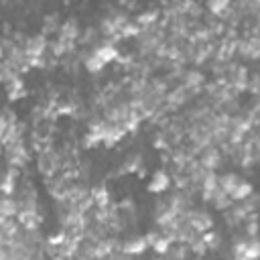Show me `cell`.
Returning a JSON list of instances; mask_svg holds the SVG:
<instances>
[{
	"label": "cell",
	"mask_w": 260,
	"mask_h": 260,
	"mask_svg": "<svg viewBox=\"0 0 260 260\" xmlns=\"http://www.w3.org/2000/svg\"><path fill=\"white\" fill-rule=\"evenodd\" d=\"M160 236H162V232H158V230H150V232H146V234H144V240H146L148 248H152V246L158 242Z\"/></svg>",
	"instance_id": "27"
},
{
	"label": "cell",
	"mask_w": 260,
	"mask_h": 260,
	"mask_svg": "<svg viewBox=\"0 0 260 260\" xmlns=\"http://www.w3.org/2000/svg\"><path fill=\"white\" fill-rule=\"evenodd\" d=\"M79 32H81V28H79L77 18H67V20L61 24V28H59V37H57V39L67 41V43H75V41L79 39Z\"/></svg>",
	"instance_id": "9"
},
{
	"label": "cell",
	"mask_w": 260,
	"mask_h": 260,
	"mask_svg": "<svg viewBox=\"0 0 260 260\" xmlns=\"http://www.w3.org/2000/svg\"><path fill=\"white\" fill-rule=\"evenodd\" d=\"M22 47H24V53L28 55V59H39V57H45V51L49 49V43H47V37L41 32V35H35V37H26Z\"/></svg>",
	"instance_id": "3"
},
{
	"label": "cell",
	"mask_w": 260,
	"mask_h": 260,
	"mask_svg": "<svg viewBox=\"0 0 260 260\" xmlns=\"http://www.w3.org/2000/svg\"><path fill=\"white\" fill-rule=\"evenodd\" d=\"M171 175L165 171V169H158V171H154L152 175H150V181H148V185H146V191L148 193H152V195H162V193H167V189L171 187Z\"/></svg>",
	"instance_id": "4"
},
{
	"label": "cell",
	"mask_w": 260,
	"mask_h": 260,
	"mask_svg": "<svg viewBox=\"0 0 260 260\" xmlns=\"http://www.w3.org/2000/svg\"><path fill=\"white\" fill-rule=\"evenodd\" d=\"M158 18H160V12L156 10V8H150V10H142L138 16H136V24L144 30V28H150V26H154L156 22H158Z\"/></svg>",
	"instance_id": "13"
},
{
	"label": "cell",
	"mask_w": 260,
	"mask_h": 260,
	"mask_svg": "<svg viewBox=\"0 0 260 260\" xmlns=\"http://www.w3.org/2000/svg\"><path fill=\"white\" fill-rule=\"evenodd\" d=\"M18 169L16 167H6V173H4V181H2V193L4 195H16L18 191Z\"/></svg>",
	"instance_id": "10"
},
{
	"label": "cell",
	"mask_w": 260,
	"mask_h": 260,
	"mask_svg": "<svg viewBox=\"0 0 260 260\" xmlns=\"http://www.w3.org/2000/svg\"><path fill=\"white\" fill-rule=\"evenodd\" d=\"M0 211H2V217H16L18 215V199H16V195H4L2 203H0Z\"/></svg>",
	"instance_id": "17"
},
{
	"label": "cell",
	"mask_w": 260,
	"mask_h": 260,
	"mask_svg": "<svg viewBox=\"0 0 260 260\" xmlns=\"http://www.w3.org/2000/svg\"><path fill=\"white\" fill-rule=\"evenodd\" d=\"M173 244H175V242H173V238H169V236H165V234H162V236L158 238V242L152 246V250H154L158 256H167V252L173 248Z\"/></svg>",
	"instance_id": "24"
},
{
	"label": "cell",
	"mask_w": 260,
	"mask_h": 260,
	"mask_svg": "<svg viewBox=\"0 0 260 260\" xmlns=\"http://www.w3.org/2000/svg\"><path fill=\"white\" fill-rule=\"evenodd\" d=\"M18 124V118H16V114L6 106L4 108V112H2V130H6V128H12V126H16Z\"/></svg>",
	"instance_id": "25"
},
{
	"label": "cell",
	"mask_w": 260,
	"mask_h": 260,
	"mask_svg": "<svg viewBox=\"0 0 260 260\" xmlns=\"http://www.w3.org/2000/svg\"><path fill=\"white\" fill-rule=\"evenodd\" d=\"M6 85V91H8V98H10V102H14V100H20L24 93H26V89H24V81H22V77L18 75V77H14V79H10L8 83H4Z\"/></svg>",
	"instance_id": "16"
},
{
	"label": "cell",
	"mask_w": 260,
	"mask_h": 260,
	"mask_svg": "<svg viewBox=\"0 0 260 260\" xmlns=\"http://www.w3.org/2000/svg\"><path fill=\"white\" fill-rule=\"evenodd\" d=\"M104 67H106V63H104L102 59H98L93 53H89V55L83 57V69H85L87 73H102Z\"/></svg>",
	"instance_id": "19"
},
{
	"label": "cell",
	"mask_w": 260,
	"mask_h": 260,
	"mask_svg": "<svg viewBox=\"0 0 260 260\" xmlns=\"http://www.w3.org/2000/svg\"><path fill=\"white\" fill-rule=\"evenodd\" d=\"M201 238H203L207 250H219V248H221V234H219V232L209 230V232H205Z\"/></svg>",
	"instance_id": "21"
},
{
	"label": "cell",
	"mask_w": 260,
	"mask_h": 260,
	"mask_svg": "<svg viewBox=\"0 0 260 260\" xmlns=\"http://www.w3.org/2000/svg\"><path fill=\"white\" fill-rule=\"evenodd\" d=\"M61 169V156L51 150V148H43L37 154V171L45 177V179H53L55 173Z\"/></svg>",
	"instance_id": "1"
},
{
	"label": "cell",
	"mask_w": 260,
	"mask_h": 260,
	"mask_svg": "<svg viewBox=\"0 0 260 260\" xmlns=\"http://www.w3.org/2000/svg\"><path fill=\"white\" fill-rule=\"evenodd\" d=\"M146 248H148V244H146L144 236H130L122 242V252L126 256H140V254H144Z\"/></svg>",
	"instance_id": "8"
},
{
	"label": "cell",
	"mask_w": 260,
	"mask_h": 260,
	"mask_svg": "<svg viewBox=\"0 0 260 260\" xmlns=\"http://www.w3.org/2000/svg\"><path fill=\"white\" fill-rule=\"evenodd\" d=\"M61 24L63 22H59V14H47L45 16V20H43V35L47 37L49 32H55V30H59L61 28Z\"/></svg>",
	"instance_id": "22"
},
{
	"label": "cell",
	"mask_w": 260,
	"mask_h": 260,
	"mask_svg": "<svg viewBox=\"0 0 260 260\" xmlns=\"http://www.w3.org/2000/svg\"><path fill=\"white\" fill-rule=\"evenodd\" d=\"M140 35H142V28L136 22H128L122 28V32H120V37H124V39H128V37H140Z\"/></svg>",
	"instance_id": "26"
},
{
	"label": "cell",
	"mask_w": 260,
	"mask_h": 260,
	"mask_svg": "<svg viewBox=\"0 0 260 260\" xmlns=\"http://www.w3.org/2000/svg\"><path fill=\"white\" fill-rule=\"evenodd\" d=\"M91 53H93L98 59H102L106 65L120 59V51H118V47H116L112 41H106V43H102V45H95Z\"/></svg>",
	"instance_id": "7"
},
{
	"label": "cell",
	"mask_w": 260,
	"mask_h": 260,
	"mask_svg": "<svg viewBox=\"0 0 260 260\" xmlns=\"http://www.w3.org/2000/svg\"><path fill=\"white\" fill-rule=\"evenodd\" d=\"M199 162H201L203 169H207V171H215V169L221 165V152H219V148L213 146V144L205 146V148L201 150Z\"/></svg>",
	"instance_id": "6"
},
{
	"label": "cell",
	"mask_w": 260,
	"mask_h": 260,
	"mask_svg": "<svg viewBox=\"0 0 260 260\" xmlns=\"http://www.w3.org/2000/svg\"><path fill=\"white\" fill-rule=\"evenodd\" d=\"M252 195H254V185H252L250 181H244V179H242V181L238 183V187L230 193V199L238 203V201H244V199H248V197H252Z\"/></svg>",
	"instance_id": "15"
},
{
	"label": "cell",
	"mask_w": 260,
	"mask_h": 260,
	"mask_svg": "<svg viewBox=\"0 0 260 260\" xmlns=\"http://www.w3.org/2000/svg\"><path fill=\"white\" fill-rule=\"evenodd\" d=\"M238 53L248 59H260V35H250L244 41H238Z\"/></svg>",
	"instance_id": "5"
},
{
	"label": "cell",
	"mask_w": 260,
	"mask_h": 260,
	"mask_svg": "<svg viewBox=\"0 0 260 260\" xmlns=\"http://www.w3.org/2000/svg\"><path fill=\"white\" fill-rule=\"evenodd\" d=\"M260 258V238H248L246 240V260H258Z\"/></svg>",
	"instance_id": "23"
},
{
	"label": "cell",
	"mask_w": 260,
	"mask_h": 260,
	"mask_svg": "<svg viewBox=\"0 0 260 260\" xmlns=\"http://www.w3.org/2000/svg\"><path fill=\"white\" fill-rule=\"evenodd\" d=\"M89 191H91V197H93V203H95V207H110V205H112V199H110V191H108V187H106L104 183H100V185H93Z\"/></svg>",
	"instance_id": "12"
},
{
	"label": "cell",
	"mask_w": 260,
	"mask_h": 260,
	"mask_svg": "<svg viewBox=\"0 0 260 260\" xmlns=\"http://www.w3.org/2000/svg\"><path fill=\"white\" fill-rule=\"evenodd\" d=\"M138 169H142V156L138 152L126 156V160L122 162V169H120V175H128V173H136Z\"/></svg>",
	"instance_id": "18"
},
{
	"label": "cell",
	"mask_w": 260,
	"mask_h": 260,
	"mask_svg": "<svg viewBox=\"0 0 260 260\" xmlns=\"http://www.w3.org/2000/svg\"><path fill=\"white\" fill-rule=\"evenodd\" d=\"M242 179H240V175L238 173H234V171H228V173H221V175H217V185H219V189L223 191V193H232L236 187H238V183H240Z\"/></svg>",
	"instance_id": "11"
},
{
	"label": "cell",
	"mask_w": 260,
	"mask_h": 260,
	"mask_svg": "<svg viewBox=\"0 0 260 260\" xmlns=\"http://www.w3.org/2000/svg\"><path fill=\"white\" fill-rule=\"evenodd\" d=\"M205 6H207V10H209L213 16L223 18V14L230 10V6H232V4H230L228 0H209Z\"/></svg>",
	"instance_id": "20"
},
{
	"label": "cell",
	"mask_w": 260,
	"mask_h": 260,
	"mask_svg": "<svg viewBox=\"0 0 260 260\" xmlns=\"http://www.w3.org/2000/svg\"><path fill=\"white\" fill-rule=\"evenodd\" d=\"M126 128L122 126V124H112L110 122V130H108V134H106V138H104V144L108 146V148H112L114 144H118L124 136H126Z\"/></svg>",
	"instance_id": "14"
},
{
	"label": "cell",
	"mask_w": 260,
	"mask_h": 260,
	"mask_svg": "<svg viewBox=\"0 0 260 260\" xmlns=\"http://www.w3.org/2000/svg\"><path fill=\"white\" fill-rule=\"evenodd\" d=\"M185 219H187V223L195 230V234H199V236H203L205 232L213 230V217H211V213L205 211V209H191V211L185 215Z\"/></svg>",
	"instance_id": "2"
}]
</instances>
